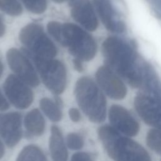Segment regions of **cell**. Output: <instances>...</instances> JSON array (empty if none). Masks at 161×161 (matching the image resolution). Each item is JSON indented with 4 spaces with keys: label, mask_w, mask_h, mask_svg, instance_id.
I'll list each match as a JSON object with an SVG mask.
<instances>
[{
    "label": "cell",
    "mask_w": 161,
    "mask_h": 161,
    "mask_svg": "<svg viewBox=\"0 0 161 161\" xmlns=\"http://www.w3.org/2000/svg\"><path fill=\"white\" fill-rule=\"evenodd\" d=\"M102 52L106 65L111 69L125 82L135 88L144 87L147 72L143 70L131 47L119 37L111 36L102 43Z\"/></svg>",
    "instance_id": "6da1fadb"
},
{
    "label": "cell",
    "mask_w": 161,
    "mask_h": 161,
    "mask_svg": "<svg viewBox=\"0 0 161 161\" xmlns=\"http://www.w3.org/2000/svg\"><path fill=\"white\" fill-rule=\"evenodd\" d=\"M97 133L108 155L115 161H152L142 145L121 135L111 126L99 127Z\"/></svg>",
    "instance_id": "7a4b0ae2"
},
{
    "label": "cell",
    "mask_w": 161,
    "mask_h": 161,
    "mask_svg": "<svg viewBox=\"0 0 161 161\" xmlns=\"http://www.w3.org/2000/svg\"><path fill=\"white\" fill-rule=\"evenodd\" d=\"M74 94L79 108L90 121L101 123L105 119L106 99L104 92L91 78H80L75 84Z\"/></svg>",
    "instance_id": "3957f363"
},
{
    "label": "cell",
    "mask_w": 161,
    "mask_h": 161,
    "mask_svg": "<svg viewBox=\"0 0 161 161\" xmlns=\"http://www.w3.org/2000/svg\"><path fill=\"white\" fill-rule=\"evenodd\" d=\"M62 45L67 47L75 58L82 61L94 58L97 52V44L94 38L80 26L66 23L62 25Z\"/></svg>",
    "instance_id": "277c9868"
},
{
    "label": "cell",
    "mask_w": 161,
    "mask_h": 161,
    "mask_svg": "<svg viewBox=\"0 0 161 161\" xmlns=\"http://www.w3.org/2000/svg\"><path fill=\"white\" fill-rule=\"evenodd\" d=\"M22 51L33 60L46 87L55 95L62 94L67 84V71L64 64L57 59L42 58Z\"/></svg>",
    "instance_id": "5b68a950"
},
{
    "label": "cell",
    "mask_w": 161,
    "mask_h": 161,
    "mask_svg": "<svg viewBox=\"0 0 161 161\" xmlns=\"http://www.w3.org/2000/svg\"><path fill=\"white\" fill-rule=\"evenodd\" d=\"M19 39L24 46L22 50L31 55L53 58L57 53L55 45L38 24L32 23L24 26L19 32Z\"/></svg>",
    "instance_id": "8992f818"
},
{
    "label": "cell",
    "mask_w": 161,
    "mask_h": 161,
    "mask_svg": "<svg viewBox=\"0 0 161 161\" xmlns=\"http://www.w3.org/2000/svg\"><path fill=\"white\" fill-rule=\"evenodd\" d=\"M96 83L109 97L121 100L125 97L127 88L125 81L107 65H102L96 72Z\"/></svg>",
    "instance_id": "52a82bcc"
},
{
    "label": "cell",
    "mask_w": 161,
    "mask_h": 161,
    "mask_svg": "<svg viewBox=\"0 0 161 161\" xmlns=\"http://www.w3.org/2000/svg\"><path fill=\"white\" fill-rule=\"evenodd\" d=\"M6 59L10 69L21 80L31 87L39 85L37 73L28 57L23 52L11 48L6 53Z\"/></svg>",
    "instance_id": "ba28073f"
},
{
    "label": "cell",
    "mask_w": 161,
    "mask_h": 161,
    "mask_svg": "<svg viewBox=\"0 0 161 161\" xmlns=\"http://www.w3.org/2000/svg\"><path fill=\"white\" fill-rule=\"evenodd\" d=\"M3 88L8 100L16 108L26 109L33 101L31 89L16 75L10 74L6 77Z\"/></svg>",
    "instance_id": "9c48e42d"
},
{
    "label": "cell",
    "mask_w": 161,
    "mask_h": 161,
    "mask_svg": "<svg viewBox=\"0 0 161 161\" xmlns=\"http://www.w3.org/2000/svg\"><path fill=\"white\" fill-rule=\"evenodd\" d=\"M135 110L142 119L155 129L161 130V102L143 93L134 99Z\"/></svg>",
    "instance_id": "30bf717a"
},
{
    "label": "cell",
    "mask_w": 161,
    "mask_h": 161,
    "mask_svg": "<svg viewBox=\"0 0 161 161\" xmlns=\"http://www.w3.org/2000/svg\"><path fill=\"white\" fill-rule=\"evenodd\" d=\"M108 117L111 126L126 136H134L140 130L137 121L122 106L112 105L109 109Z\"/></svg>",
    "instance_id": "8fae6325"
},
{
    "label": "cell",
    "mask_w": 161,
    "mask_h": 161,
    "mask_svg": "<svg viewBox=\"0 0 161 161\" xmlns=\"http://www.w3.org/2000/svg\"><path fill=\"white\" fill-rule=\"evenodd\" d=\"M0 136L9 147L15 146L19 142L22 137L20 113H0Z\"/></svg>",
    "instance_id": "7c38bea8"
},
{
    "label": "cell",
    "mask_w": 161,
    "mask_h": 161,
    "mask_svg": "<svg viewBox=\"0 0 161 161\" xmlns=\"http://www.w3.org/2000/svg\"><path fill=\"white\" fill-rule=\"evenodd\" d=\"M69 5L72 17L76 22L90 31L97 28V18L89 0H76Z\"/></svg>",
    "instance_id": "4fadbf2b"
},
{
    "label": "cell",
    "mask_w": 161,
    "mask_h": 161,
    "mask_svg": "<svg viewBox=\"0 0 161 161\" xmlns=\"http://www.w3.org/2000/svg\"><path fill=\"white\" fill-rule=\"evenodd\" d=\"M95 9L104 27L113 33H122L125 29L111 3V0H92Z\"/></svg>",
    "instance_id": "5bb4252c"
},
{
    "label": "cell",
    "mask_w": 161,
    "mask_h": 161,
    "mask_svg": "<svg viewBox=\"0 0 161 161\" xmlns=\"http://www.w3.org/2000/svg\"><path fill=\"white\" fill-rule=\"evenodd\" d=\"M49 150L53 161H67L68 153L60 129L52 126L49 139Z\"/></svg>",
    "instance_id": "9a60e30c"
},
{
    "label": "cell",
    "mask_w": 161,
    "mask_h": 161,
    "mask_svg": "<svg viewBox=\"0 0 161 161\" xmlns=\"http://www.w3.org/2000/svg\"><path fill=\"white\" fill-rule=\"evenodd\" d=\"M24 125L28 135L38 136L45 131V121L40 111L38 109H33L26 114Z\"/></svg>",
    "instance_id": "2e32d148"
},
{
    "label": "cell",
    "mask_w": 161,
    "mask_h": 161,
    "mask_svg": "<svg viewBox=\"0 0 161 161\" xmlns=\"http://www.w3.org/2000/svg\"><path fill=\"white\" fill-rule=\"evenodd\" d=\"M40 107L45 114L52 121H59L62 117V113L58 106L49 98L43 97L40 101Z\"/></svg>",
    "instance_id": "e0dca14e"
},
{
    "label": "cell",
    "mask_w": 161,
    "mask_h": 161,
    "mask_svg": "<svg viewBox=\"0 0 161 161\" xmlns=\"http://www.w3.org/2000/svg\"><path fill=\"white\" fill-rule=\"evenodd\" d=\"M16 161H47V160L39 147L30 145L21 150Z\"/></svg>",
    "instance_id": "ac0fdd59"
},
{
    "label": "cell",
    "mask_w": 161,
    "mask_h": 161,
    "mask_svg": "<svg viewBox=\"0 0 161 161\" xmlns=\"http://www.w3.org/2000/svg\"><path fill=\"white\" fill-rule=\"evenodd\" d=\"M148 147L155 152L161 155V130L152 129L146 136Z\"/></svg>",
    "instance_id": "d6986e66"
},
{
    "label": "cell",
    "mask_w": 161,
    "mask_h": 161,
    "mask_svg": "<svg viewBox=\"0 0 161 161\" xmlns=\"http://www.w3.org/2000/svg\"><path fill=\"white\" fill-rule=\"evenodd\" d=\"M0 9L13 16H19L23 13V8L18 0H0Z\"/></svg>",
    "instance_id": "ffe728a7"
},
{
    "label": "cell",
    "mask_w": 161,
    "mask_h": 161,
    "mask_svg": "<svg viewBox=\"0 0 161 161\" xmlns=\"http://www.w3.org/2000/svg\"><path fill=\"white\" fill-rule=\"evenodd\" d=\"M25 7L33 14H42L47 8V0H20Z\"/></svg>",
    "instance_id": "44dd1931"
},
{
    "label": "cell",
    "mask_w": 161,
    "mask_h": 161,
    "mask_svg": "<svg viewBox=\"0 0 161 161\" xmlns=\"http://www.w3.org/2000/svg\"><path fill=\"white\" fill-rule=\"evenodd\" d=\"M47 30L48 33L59 43L62 45V25L59 22L52 21L47 24Z\"/></svg>",
    "instance_id": "7402d4cb"
},
{
    "label": "cell",
    "mask_w": 161,
    "mask_h": 161,
    "mask_svg": "<svg viewBox=\"0 0 161 161\" xmlns=\"http://www.w3.org/2000/svg\"><path fill=\"white\" fill-rule=\"evenodd\" d=\"M66 143L70 149L78 150L83 147L84 140L80 135L75 133H71L67 136Z\"/></svg>",
    "instance_id": "603a6c76"
},
{
    "label": "cell",
    "mask_w": 161,
    "mask_h": 161,
    "mask_svg": "<svg viewBox=\"0 0 161 161\" xmlns=\"http://www.w3.org/2000/svg\"><path fill=\"white\" fill-rule=\"evenodd\" d=\"M70 161H92L90 155L85 152H77L74 153Z\"/></svg>",
    "instance_id": "cb8c5ba5"
},
{
    "label": "cell",
    "mask_w": 161,
    "mask_h": 161,
    "mask_svg": "<svg viewBox=\"0 0 161 161\" xmlns=\"http://www.w3.org/2000/svg\"><path fill=\"white\" fill-rule=\"evenodd\" d=\"M69 115L70 119L74 122H78L81 119V115L79 111L74 108H70L69 109Z\"/></svg>",
    "instance_id": "d4e9b609"
},
{
    "label": "cell",
    "mask_w": 161,
    "mask_h": 161,
    "mask_svg": "<svg viewBox=\"0 0 161 161\" xmlns=\"http://www.w3.org/2000/svg\"><path fill=\"white\" fill-rule=\"evenodd\" d=\"M9 108V104L0 91V111H4Z\"/></svg>",
    "instance_id": "484cf974"
},
{
    "label": "cell",
    "mask_w": 161,
    "mask_h": 161,
    "mask_svg": "<svg viewBox=\"0 0 161 161\" xmlns=\"http://www.w3.org/2000/svg\"><path fill=\"white\" fill-rule=\"evenodd\" d=\"M72 62H73V65H74L75 70H76L77 72H80L83 70V65H82V60H80V59L74 58L72 60Z\"/></svg>",
    "instance_id": "4316f807"
},
{
    "label": "cell",
    "mask_w": 161,
    "mask_h": 161,
    "mask_svg": "<svg viewBox=\"0 0 161 161\" xmlns=\"http://www.w3.org/2000/svg\"><path fill=\"white\" fill-rule=\"evenodd\" d=\"M5 32V26L0 16V37L2 36Z\"/></svg>",
    "instance_id": "83f0119b"
},
{
    "label": "cell",
    "mask_w": 161,
    "mask_h": 161,
    "mask_svg": "<svg viewBox=\"0 0 161 161\" xmlns=\"http://www.w3.org/2000/svg\"><path fill=\"white\" fill-rule=\"evenodd\" d=\"M4 154V147L3 143L1 142V141L0 140V159L3 157Z\"/></svg>",
    "instance_id": "f1b7e54d"
},
{
    "label": "cell",
    "mask_w": 161,
    "mask_h": 161,
    "mask_svg": "<svg viewBox=\"0 0 161 161\" xmlns=\"http://www.w3.org/2000/svg\"><path fill=\"white\" fill-rule=\"evenodd\" d=\"M3 72V65L2 64V62L0 61V77H1Z\"/></svg>",
    "instance_id": "f546056e"
}]
</instances>
